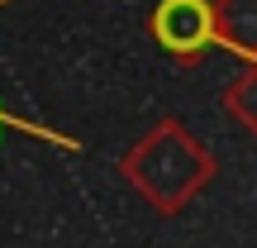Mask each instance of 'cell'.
<instances>
[{
  "instance_id": "cell-1",
  "label": "cell",
  "mask_w": 257,
  "mask_h": 248,
  "mask_svg": "<svg viewBox=\"0 0 257 248\" xmlns=\"http://www.w3.org/2000/svg\"><path fill=\"white\" fill-rule=\"evenodd\" d=\"M119 172L157 215H181L214 182L219 162L195 129H186L181 120H157L148 134L128 143V153L119 157Z\"/></svg>"
},
{
  "instance_id": "cell-2",
  "label": "cell",
  "mask_w": 257,
  "mask_h": 248,
  "mask_svg": "<svg viewBox=\"0 0 257 248\" xmlns=\"http://www.w3.org/2000/svg\"><path fill=\"white\" fill-rule=\"evenodd\" d=\"M148 29L176 62H200L214 48V0H157Z\"/></svg>"
},
{
  "instance_id": "cell-3",
  "label": "cell",
  "mask_w": 257,
  "mask_h": 248,
  "mask_svg": "<svg viewBox=\"0 0 257 248\" xmlns=\"http://www.w3.org/2000/svg\"><path fill=\"white\" fill-rule=\"evenodd\" d=\"M214 43H229L238 57L257 48V0H214Z\"/></svg>"
},
{
  "instance_id": "cell-4",
  "label": "cell",
  "mask_w": 257,
  "mask_h": 248,
  "mask_svg": "<svg viewBox=\"0 0 257 248\" xmlns=\"http://www.w3.org/2000/svg\"><path fill=\"white\" fill-rule=\"evenodd\" d=\"M224 105H229V115L248 129V134L257 129V67H252V57L243 62V72L224 86Z\"/></svg>"
}]
</instances>
